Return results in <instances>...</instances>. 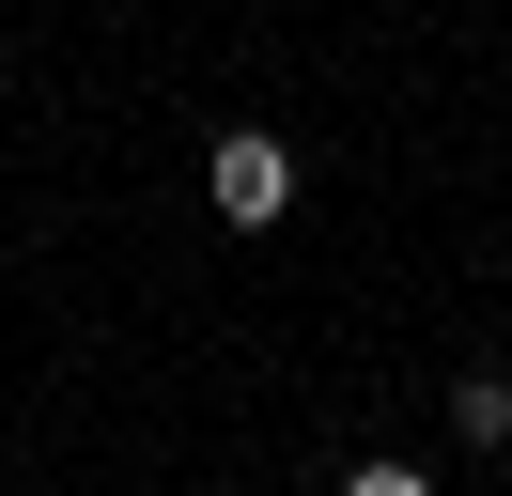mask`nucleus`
Wrapping results in <instances>:
<instances>
[{"label": "nucleus", "instance_id": "obj_1", "mask_svg": "<svg viewBox=\"0 0 512 496\" xmlns=\"http://www.w3.org/2000/svg\"><path fill=\"white\" fill-rule=\"evenodd\" d=\"M202 186H218V217H233V233H264V217L295 202V140H264V124H233V140L202 155Z\"/></svg>", "mask_w": 512, "mask_h": 496}, {"label": "nucleus", "instance_id": "obj_3", "mask_svg": "<svg viewBox=\"0 0 512 496\" xmlns=\"http://www.w3.org/2000/svg\"><path fill=\"white\" fill-rule=\"evenodd\" d=\"M342 496H435V481H419V465H357Z\"/></svg>", "mask_w": 512, "mask_h": 496}, {"label": "nucleus", "instance_id": "obj_2", "mask_svg": "<svg viewBox=\"0 0 512 496\" xmlns=\"http://www.w3.org/2000/svg\"><path fill=\"white\" fill-rule=\"evenodd\" d=\"M450 434L497 450V434H512V372H450Z\"/></svg>", "mask_w": 512, "mask_h": 496}]
</instances>
